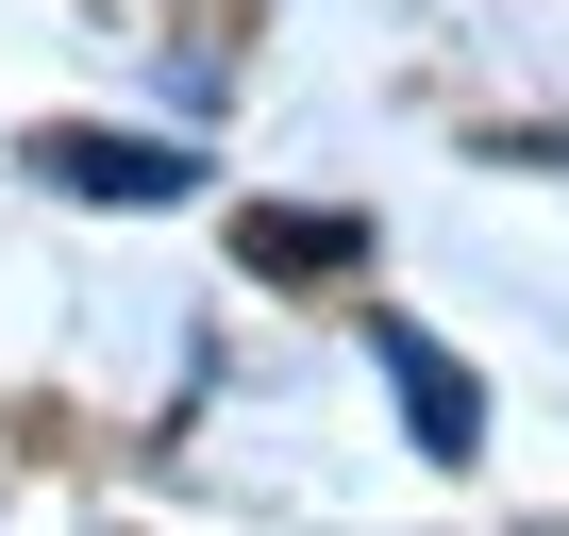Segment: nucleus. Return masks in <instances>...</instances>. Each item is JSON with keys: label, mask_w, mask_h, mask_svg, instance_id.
<instances>
[{"label": "nucleus", "mask_w": 569, "mask_h": 536, "mask_svg": "<svg viewBox=\"0 0 569 536\" xmlns=\"http://www.w3.org/2000/svg\"><path fill=\"white\" fill-rule=\"evenodd\" d=\"M369 353H386V386H402V436H419L436 469H469V453H486V386H469V353L419 336V319H386Z\"/></svg>", "instance_id": "f257e3e1"}, {"label": "nucleus", "mask_w": 569, "mask_h": 536, "mask_svg": "<svg viewBox=\"0 0 569 536\" xmlns=\"http://www.w3.org/2000/svg\"><path fill=\"white\" fill-rule=\"evenodd\" d=\"M51 185H84V201H184L201 168L168 135H51Z\"/></svg>", "instance_id": "f03ea898"}, {"label": "nucleus", "mask_w": 569, "mask_h": 536, "mask_svg": "<svg viewBox=\"0 0 569 536\" xmlns=\"http://www.w3.org/2000/svg\"><path fill=\"white\" fill-rule=\"evenodd\" d=\"M352 251H369V218H336V201H251V268H284V286H319Z\"/></svg>", "instance_id": "7ed1b4c3"}]
</instances>
